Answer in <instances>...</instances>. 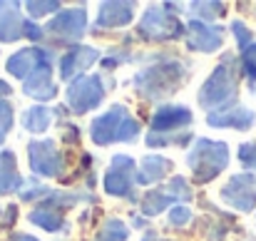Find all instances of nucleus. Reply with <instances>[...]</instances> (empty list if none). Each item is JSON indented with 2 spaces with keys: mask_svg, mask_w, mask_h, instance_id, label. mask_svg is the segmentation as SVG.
<instances>
[{
  "mask_svg": "<svg viewBox=\"0 0 256 241\" xmlns=\"http://www.w3.org/2000/svg\"><path fill=\"white\" fill-rule=\"evenodd\" d=\"M229 162V154H226V144L224 142H209V140H199L196 150L192 152L189 157V164L194 169V176L199 182H209L214 179Z\"/></svg>",
  "mask_w": 256,
  "mask_h": 241,
  "instance_id": "obj_1",
  "label": "nucleus"
},
{
  "mask_svg": "<svg viewBox=\"0 0 256 241\" xmlns=\"http://www.w3.org/2000/svg\"><path fill=\"white\" fill-rule=\"evenodd\" d=\"M134 137H137V124L124 114L122 107H112V112H107L92 124V140L97 144H107L112 140H134Z\"/></svg>",
  "mask_w": 256,
  "mask_h": 241,
  "instance_id": "obj_2",
  "label": "nucleus"
},
{
  "mask_svg": "<svg viewBox=\"0 0 256 241\" xmlns=\"http://www.w3.org/2000/svg\"><path fill=\"white\" fill-rule=\"evenodd\" d=\"M234 100H236V75L226 65H219L214 70V75L204 84V90L199 94V102L204 107H219V104L224 107Z\"/></svg>",
  "mask_w": 256,
  "mask_h": 241,
  "instance_id": "obj_3",
  "label": "nucleus"
},
{
  "mask_svg": "<svg viewBox=\"0 0 256 241\" xmlns=\"http://www.w3.org/2000/svg\"><path fill=\"white\" fill-rule=\"evenodd\" d=\"M222 199L239 212H252L256 206V174L244 172V174L232 176L222 192Z\"/></svg>",
  "mask_w": 256,
  "mask_h": 241,
  "instance_id": "obj_4",
  "label": "nucleus"
},
{
  "mask_svg": "<svg viewBox=\"0 0 256 241\" xmlns=\"http://www.w3.org/2000/svg\"><path fill=\"white\" fill-rule=\"evenodd\" d=\"M97 78H85V80H80L78 84H72L70 87V92H68V100L75 104V110L78 112H85L90 107H94L97 102H100V97H102V90H92V84H97Z\"/></svg>",
  "mask_w": 256,
  "mask_h": 241,
  "instance_id": "obj_5",
  "label": "nucleus"
},
{
  "mask_svg": "<svg viewBox=\"0 0 256 241\" xmlns=\"http://www.w3.org/2000/svg\"><path fill=\"white\" fill-rule=\"evenodd\" d=\"M209 124H214V127H234V130H252V124H254V112L246 110V107L224 110V112H212V114H209Z\"/></svg>",
  "mask_w": 256,
  "mask_h": 241,
  "instance_id": "obj_6",
  "label": "nucleus"
},
{
  "mask_svg": "<svg viewBox=\"0 0 256 241\" xmlns=\"http://www.w3.org/2000/svg\"><path fill=\"white\" fill-rule=\"evenodd\" d=\"M222 40H224L222 28H206V25L192 22V48H196L202 52H212L222 45Z\"/></svg>",
  "mask_w": 256,
  "mask_h": 241,
  "instance_id": "obj_7",
  "label": "nucleus"
},
{
  "mask_svg": "<svg viewBox=\"0 0 256 241\" xmlns=\"http://www.w3.org/2000/svg\"><path fill=\"white\" fill-rule=\"evenodd\" d=\"M58 152L50 142H38L30 147V162H32V169L38 174H55V166H58Z\"/></svg>",
  "mask_w": 256,
  "mask_h": 241,
  "instance_id": "obj_8",
  "label": "nucleus"
},
{
  "mask_svg": "<svg viewBox=\"0 0 256 241\" xmlns=\"http://www.w3.org/2000/svg\"><path fill=\"white\" fill-rule=\"evenodd\" d=\"M40 62H42V52H38V50H22V52H18V55L10 58L8 70L15 78H28L30 72H38L40 70L38 68Z\"/></svg>",
  "mask_w": 256,
  "mask_h": 241,
  "instance_id": "obj_9",
  "label": "nucleus"
},
{
  "mask_svg": "<svg viewBox=\"0 0 256 241\" xmlns=\"http://www.w3.org/2000/svg\"><path fill=\"white\" fill-rule=\"evenodd\" d=\"M192 120V114H189V110H184V107H170V110H160L157 112V117H154V130H160L162 127V132H167L172 127H179L182 122L186 124Z\"/></svg>",
  "mask_w": 256,
  "mask_h": 241,
  "instance_id": "obj_10",
  "label": "nucleus"
},
{
  "mask_svg": "<svg viewBox=\"0 0 256 241\" xmlns=\"http://www.w3.org/2000/svg\"><path fill=\"white\" fill-rule=\"evenodd\" d=\"M92 60H94V50H72V52H68L65 60H62V78L75 75L78 70L87 68Z\"/></svg>",
  "mask_w": 256,
  "mask_h": 241,
  "instance_id": "obj_11",
  "label": "nucleus"
},
{
  "mask_svg": "<svg viewBox=\"0 0 256 241\" xmlns=\"http://www.w3.org/2000/svg\"><path fill=\"white\" fill-rule=\"evenodd\" d=\"M52 28L55 30H65V35H78L85 28V12L82 10H68V12H62L55 20Z\"/></svg>",
  "mask_w": 256,
  "mask_h": 241,
  "instance_id": "obj_12",
  "label": "nucleus"
},
{
  "mask_svg": "<svg viewBox=\"0 0 256 241\" xmlns=\"http://www.w3.org/2000/svg\"><path fill=\"white\" fill-rule=\"evenodd\" d=\"M48 122H50V112H48V110H40V107L30 110V112L22 117V124H25L30 132H42V130L48 127Z\"/></svg>",
  "mask_w": 256,
  "mask_h": 241,
  "instance_id": "obj_13",
  "label": "nucleus"
},
{
  "mask_svg": "<svg viewBox=\"0 0 256 241\" xmlns=\"http://www.w3.org/2000/svg\"><path fill=\"white\" fill-rule=\"evenodd\" d=\"M242 68H244L249 80H256V42L242 50Z\"/></svg>",
  "mask_w": 256,
  "mask_h": 241,
  "instance_id": "obj_14",
  "label": "nucleus"
},
{
  "mask_svg": "<svg viewBox=\"0 0 256 241\" xmlns=\"http://www.w3.org/2000/svg\"><path fill=\"white\" fill-rule=\"evenodd\" d=\"M239 160L246 169L256 172V142H249V144H242L239 147Z\"/></svg>",
  "mask_w": 256,
  "mask_h": 241,
  "instance_id": "obj_15",
  "label": "nucleus"
},
{
  "mask_svg": "<svg viewBox=\"0 0 256 241\" xmlns=\"http://www.w3.org/2000/svg\"><path fill=\"white\" fill-rule=\"evenodd\" d=\"M232 30H234V35H236V40H239V48H242V50H244V48H249V45L254 42V38H252V30H249L244 22L234 20V22H232Z\"/></svg>",
  "mask_w": 256,
  "mask_h": 241,
  "instance_id": "obj_16",
  "label": "nucleus"
}]
</instances>
